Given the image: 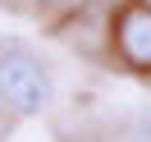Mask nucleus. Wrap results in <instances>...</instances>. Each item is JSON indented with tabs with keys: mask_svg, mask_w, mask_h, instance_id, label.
Wrapping results in <instances>:
<instances>
[{
	"mask_svg": "<svg viewBox=\"0 0 151 142\" xmlns=\"http://www.w3.org/2000/svg\"><path fill=\"white\" fill-rule=\"evenodd\" d=\"M41 9H50V14H83L87 9V0H37Z\"/></svg>",
	"mask_w": 151,
	"mask_h": 142,
	"instance_id": "obj_3",
	"label": "nucleus"
},
{
	"mask_svg": "<svg viewBox=\"0 0 151 142\" xmlns=\"http://www.w3.org/2000/svg\"><path fill=\"white\" fill-rule=\"evenodd\" d=\"M0 101L23 119L50 105V74L41 55L23 41H0Z\"/></svg>",
	"mask_w": 151,
	"mask_h": 142,
	"instance_id": "obj_1",
	"label": "nucleus"
},
{
	"mask_svg": "<svg viewBox=\"0 0 151 142\" xmlns=\"http://www.w3.org/2000/svg\"><path fill=\"white\" fill-rule=\"evenodd\" d=\"M0 105H5V101H0Z\"/></svg>",
	"mask_w": 151,
	"mask_h": 142,
	"instance_id": "obj_5",
	"label": "nucleus"
},
{
	"mask_svg": "<svg viewBox=\"0 0 151 142\" xmlns=\"http://www.w3.org/2000/svg\"><path fill=\"white\" fill-rule=\"evenodd\" d=\"M110 41L119 60L137 74H151V5L147 0H128L110 23Z\"/></svg>",
	"mask_w": 151,
	"mask_h": 142,
	"instance_id": "obj_2",
	"label": "nucleus"
},
{
	"mask_svg": "<svg viewBox=\"0 0 151 142\" xmlns=\"http://www.w3.org/2000/svg\"><path fill=\"white\" fill-rule=\"evenodd\" d=\"M128 142H151V105L137 115V124H133V133H128Z\"/></svg>",
	"mask_w": 151,
	"mask_h": 142,
	"instance_id": "obj_4",
	"label": "nucleus"
}]
</instances>
